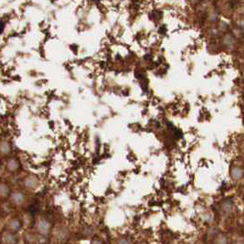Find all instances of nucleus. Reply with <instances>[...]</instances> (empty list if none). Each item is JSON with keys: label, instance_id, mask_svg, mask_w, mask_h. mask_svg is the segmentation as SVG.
I'll return each instance as SVG.
<instances>
[{"label": "nucleus", "instance_id": "obj_1", "mask_svg": "<svg viewBox=\"0 0 244 244\" xmlns=\"http://www.w3.org/2000/svg\"><path fill=\"white\" fill-rule=\"evenodd\" d=\"M231 177L233 179H240L242 177V170L239 167H233L231 169Z\"/></svg>", "mask_w": 244, "mask_h": 244}, {"label": "nucleus", "instance_id": "obj_2", "mask_svg": "<svg viewBox=\"0 0 244 244\" xmlns=\"http://www.w3.org/2000/svg\"><path fill=\"white\" fill-rule=\"evenodd\" d=\"M20 228V223L17 220H13L9 223V229L11 231H18Z\"/></svg>", "mask_w": 244, "mask_h": 244}, {"label": "nucleus", "instance_id": "obj_3", "mask_svg": "<svg viewBox=\"0 0 244 244\" xmlns=\"http://www.w3.org/2000/svg\"><path fill=\"white\" fill-rule=\"evenodd\" d=\"M18 167H19L18 163L15 162V160L14 159L9 160L8 163V168L10 170V171H14V170H16L17 168H18Z\"/></svg>", "mask_w": 244, "mask_h": 244}, {"label": "nucleus", "instance_id": "obj_4", "mask_svg": "<svg viewBox=\"0 0 244 244\" xmlns=\"http://www.w3.org/2000/svg\"><path fill=\"white\" fill-rule=\"evenodd\" d=\"M13 199H14V201L15 203H17V204H20L22 201H23V196H22L20 193H15L14 195H13Z\"/></svg>", "mask_w": 244, "mask_h": 244}, {"label": "nucleus", "instance_id": "obj_5", "mask_svg": "<svg viewBox=\"0 0 244 244\" xmlns=\"http://www.w3.org/2000/svg\"><path fill=\"white\" fill-rule=\"evenodd\" d=\"M6 240H7V242L8 244H14L16 242V238L12 234H8Z\"/></svg>", "mask_w": 244, "mask_h": 244}, {"label": "nucleus", "instance_id": "obj_6", "mask_svg": "<svg viewBox=\"0 0 244 244\" xmlns=\"http://www.w3.org/2000/svg\"><path fill=\"white\" fill-rule=\"evenodd\" d=\"M8 192V188L6 185L0 186V195L1 196H6Z\"/></svg>", "mask_w": 244, "mask_h": 244}, {"label": "nucleus", "instance_id": "obj_7", "mask_svg": "<svg viewBox=\"0 0 244 244\" xmlns=\"http://www.w3.org/2000/svg\"><path fill=\"white\" fill-rule=\"evenodd\" d=\"M227 243V241H226V238L223 237V236H220L218 241H217V244H226Z\"/></svg>", "mask_w": 244, "mask_h": 244}, {"label": "nucleus", "instance_id": "obj_8", "mask_svg": "<svg viewBox=\"0 0 244 244\" xmlns=\"http://www.w3.org/2000/svg\"><path fill=\"white\" fill-rule=\"evenodd\" d=\"M93 244H103L101 241H94L93 242Z\"/></svg>", "mask_w": 244, "mask_h": 244}, {"label": "nucleus", "instance_id": "obj_9", "mask_svg": "<svg viewBox=\"0 0 244 244\" xmlns=\"http://www.w3.org/2000/svg\"><path fill=\"white\" fill-rule=\"evenodd\" d=\"M236 244H242V243H236Z\"/></svg>", "mask_w": 244, "mask_h": 244}]
</instances>
